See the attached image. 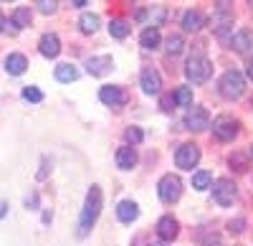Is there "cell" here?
Listing matches in <instances>:
<instances>
[{"mask_svg":"<svg viewBox=\"0 0 253 246\" xmlns=\"http://www.w3.org/2000/svg\"><path fill=\"white\" fill-rule=\"evenodd\" d=\"M101 213V188L91 186L86 193V203H84V211H81V221H79V236H86L91 231V226L96 223Z\"/></svg>","mask_w":253,"mask_h":246,"instance_id":"cell-1","label":"cell"},{"mask_svg":"<svg viewBox=\"0 0 253 246\" xmlns=\"http://www.w3.org/2000/svg\"><path fill=\"white\" fill-rule=\"evenodd\" d=\"M218 89H220V94H223L225 99H238V97L246 92V76H243L241 71H236V69H230V71H225V74L220 76Z\"/></svg>","mask_w":253,"mask_h":246,"instance_id":"cell-2","label":"cell"},{"mask_svg":"<svg viewBox=\"0 0 253 246\" xmlns=\"http://www.w3.org/2000/svg\"><path fill=\"white\" fill-rule=\"evenodd\" d=\"M185 74H187L190 81H195V84H205L210 79V74H213V64H210L205 56H193L185 66Z\"/></svg>","mask_w":253,"mask_h":246,"instance_id":"cell-3","label":"cell"},{"mask_svg":"<svg viewBox=\"0 0 253 246\" xmlns=\"http://www.w3.org/2000/svg\"><path fill=\"white\" fill-rule=\"evenodd\" d=\"M238 127H241V122L233 119L230 114H220L213 119V135L220 140V142H230L236 135H238Z\"/></svg>","mask_w":253,"mask_h":246,"instance_id":"cell-4","label":"cell"},{"mask_svg":"<svg viewBox=\"0 0 253 246\" xmlns=\"http://www.w3.org/2000/svg\"><path fill=\"white\" fill-rule=\"evenodd\" d=\"M157 193H160V198H162L165 203H175V200H180V196H182V180H180L177 175H172V173H167V175L160 180Z\"/></svg>","mask_w":253,"mask_h":246,"instance_id":"cell-5","label":"cell"},{"mask_svg":"<svg viewBox=\"0 0 253 246\" xmlns=\"http://www.w3.org/2000/svg\"><path fill=\"white\" fill-rule=\"evenodd\" d=\"M213 200L218 206H230L236 200V183L230 178H220L213 183Z\"/></svg>","mask_w":253,"mask_h":246,"instance_id":"cell-6","label":"cell"},{"mask_svg":"<svg viewBox=\"0 0 253 246\" xmlns=\"http://www.w3.org/2000/svg\"><path fill=\"white\" fill-rule=\"evenodd\" d=\"M225 5L228 3H218V10L213 13V18H210V26H213V31L220 38H225L230 31H233V13H228Z\"/></svg>","mask_w":253,"mask_h":246,"instance_id":"cell-7","label":"cell"},{"mask_svg":"<svg viewBox=\"0 0 253 246\" xmlns=\"http://www.w3.org/2000/svg\"><path fill=\"white\" fill-rule=\"evenodd\" d=\"M198 160H200V148L198 145H180L177 152H175V162H177V168L182 170H193L198 165Z\"/></svg>","mask_w":253,"mask_h":246,"instance_id":"cell-8","label":"cell"},{"mask_svg":"<svg viewBox=\"0 0 253 246\" xmlns=\"http://www.w3.org/2000/svg\"><path fill=\"white\" fill-rule=\"evenodd\" d=\"M185 125H187V130H193V132L208 130V127H210V114H208V109H203V107H190Z\"/></svg>","mask_w":253,"mask_h":246,"instance_id":"cell-9","label":"cell"},{"mask_svg":"<svg viewBox=\"0 0 253 246\" xmlns=\"http://www.w3.org/2000/svg\"><path fill=\"white\" fill-rule=\"evenodd\" d=\"M99 99L104 101L107 107H124L126 104V92L122 87H101L99 89Z\"/></svg>","mask_w":253,"mask_h":246,"instance_id":"cell-10","label":"cell"},{"mask_svg":"<svg viewBox=\"0 0 253 246\" xmlns=\"http://www.w3.org/2000/svg\"><path fill=\"white\" fill-rule=\"evenodd\" d=\"M139 87H142L144 94H160L162 79H160V74H157L155 69H144L142 76H139Z\"/></svg>","mask_w":253,"mask_h":246,"instance_id":"cell-11","label":"cell"},{"mask_svg":"<svg viewBox=\"0 0 253 246\" xmlns=\"http://www.w3.org/2000/svg\"><path fill=\"white\" fill-rule=\"evenodd\" d=\"M112 66H114L112 56H91V58L86 61V71H89L91 76H104V74H109Z\"/></svg>","mask_w":253,"mask_h":246,"instance_id":"cell-12","label":"cell"},{"mask_svg":"<svg viewBox=\"0 0 253 246\" xmlns=\"http://www.w3.org/2000/svg\"><path fill=\"white\" fill-rule=\"evenodd\" d=\"M157 234H160L162 241H172V239H177V234H180V223H177L172 216H162L160 223H157Z\"/></svg>","mask_w":253,"mask_h":246,"instance_id":"cell-13","label":"cell"},{"mask_svg":"<svg viewBox=\"0 0 253 246\" xmlns=\"http://www.w3.org/2000/svg\"><path fill=\"white\" fill-rule=\"evenodd\" d=\"M38 51L43 53L46 58H56L61 53V41L56 33H46V36H41V44H38Z\"/></svg>","mask_w":253,"mask_h":246,"instance_id":"cell-14","label":"cell"},{"mask_svg":"<svg viewBox=\"0 0 253 246\" xmlns=\"http://www.w3.org/2000/svg\"><path fill=\"white\" fill-rule=\"evenodd\" d=\"M230 49L238 51V53H248L253 49V31H248V28L238 31L233 38H230Z\"/></svg>","mask_w":253,"mask_h":246,"instance_id":"cell-15","label":"cell"},{"mask_svg":"<svg viewBox=\"0 0 253 246\" xmlns=\"http://www.w3.org/2000/svg\"><path fill=\"white\" fill-rule=\"evenodd\" d=\"M117 165H119L122 170H132V168L137 165V152H134V148H129V145L119 148V150H117Z\"/></svg>","mask_w":253,"mask_h":246,"instance_id":"cell-16","label":"cell"},{"mask_svg":"<svg viewBox=\"0 0 253 246\" xmlns=\"http://www.w3.org/2000/svg\"><path fill=\"white\" fill-rule=\"evenodd\" d=\"M5 69H8V74H13V76L26 74V69H28V58H26L23 53H10V56L5 58Z\"/></svg>","mask_w":253,"mask_h":246,"instance_id":"cell-17","label":"cell"},{"mask_svg":"<svg viewBox=\"0 0 253 246\" xmlns=\"http://www.w3.org/2000/svg\"><path fill=\"white\" fill-rule=\"evenodd\" d=\"M117 216H119L122 223H132V221H137V216H139L137 203H134V200H122L119 206H117Z\"/></svg>","mask_w":253,"mask_h":246,"instance_id":"cell-18","label":"cell"},{"mask_svg":"<svg viewBox=\"0 0 253 246\" xmlns=\"http://www.w3.org/2000/svg\"><path fill=\"white\" fill-rule=\"evenodd\" d=\"M203 23H205V18H203V13H200V10H187V13L182 15V28H185V31H190V33L200 31V28H203Z\"/></svg>","mask_w":253,"mask_h":246,"instance_id":"cell-19","label":"cell"},{"mask_svg":"<svg viewBox=\"0 0 253 246\" xmlns=\"http://www.w3.org/2000/svg\"><path fill=\"white\" fill-rule=\"evenodd\" d=\"M160 41H162V38H160V31H157V28H144L142 36H139V44H142L147 51H155V49L160 46Z\"/></svg>","mask_w":253,"mask_h":246,"instance_id":"cell-20","label":"cell"},{"mask_svg":"<svg viewBox=\"0 0 253 246\" xmlns=\"http://www.w3.org/2000/svg\"><path fill=\"white\" fill-rule=\"evenodd\" d=\"M56 79L61 81V84H71V81L79 79V69L71 66V64H58L56 66Z\"/></svg>","mask_w":253,"mask_h":246,"instance_id":"cell-21","label":"cell"},{"mask_svg":"<svg viewBox=\"0 0 253 246\" xmlns=\"http://www.w3.org/2000/svg\"><path fill=\"white\" fill-rule=\"evenodd\" d=\"M79 28H81V33H96V28H99V15H96V13H84L81 20H79Z\"/></svg>","mask_w":253,"mask_h":246,"instance_id":"cell-22","label":"cell"},{"mask_svg":"<svg viewBox=\"0 0 253 246\" xmlns=\"http://www.w3.org/2000/svg\"><path fill=\"white\" fill-rule=\"evenodd\" d=\"M228 162H230V168L238 170V173H246V170L251 168V160H248V155H243V152H233V155L228 157Z\"/></svg>","mask_w":253,"mask_h":246,"instance_id":"cell-23","label":"cell"},{"mask_svg":"<svg viewBox=\"0 0 253 246\" xmlns=\"http://www.w3.org/2000/svg\"><path fill=\"white\" fill-rule=\"evenodd\" d=\"M182 49H185V41H182V36H170V38L165 41V51L170 53V56L182 53Z\"/></svg>","mask_w":253,"mask_h":246,"instance_id":"cell-24","label":"cell"},{"mask_svg":"<svg viewBox=\"0 0 253 246\" xmlns=\"http://www.w3.org/2000/svg\"><path fill=\"white\" fill-rule=\"evenodd\" d=\"M109 33L114 38H126V33H129V23L122 20V18H117V20H112V23H109Z\"/></svg>","mask_w":253,"mask_h":246,"instance_id":"cell-25","label":"cell"},{"mask_svg":"<svg viewBox=\"0 0 253 246\" xmlns=\"http://www.w3.org/2000/svg\"><path fill=\"white\" fill-rule=\"evenodd\" d=\"M172 99H175V104H180V107H190V104H193V89H190V87H180Z\"/></svg>","mask_w":253,"mask_h":246,"instance_id":"cell-26","label":"cell"},{"mask_svg":"<svg viewBox=\"0 0 253 246\" xmlns=\"http://www.w3.org/2000/svg\"><path fill=\"white\" fill-rule=\"evenodd\" d=\"M210 183H213V175H210L208 170H200V173L193 175V188H195V191H205Z\"/></svg>","mask_w":253,"mask_h":246,"instance_id":"cell-27","label":"cell"},{"mask_svg":"<svg viewBox=\"0 0 253 246\" xmlns=\"http://www.w3.org/2000/svg\"><path fill=\"white\" fill-rule=\"evenodd\" d=\"M13 23H15L18 28L31 26V8H15V13H13Z\"/></svg>","mask_w":253,"mask_h":246,"instance_id":"cell-28","label":"cell"},{"mask_svg":"<svg viewBox=\"0 0 253 246\" xmlns=\"http://www.w3.org/2000/svg\"><path fill=\"white\" fill-rule=\"evenodd\" d=\"M20 28L13 23V18H0V33H5V36H15Z\"/></svg>","mask_w":253,"mask_h":246,"instance_id":"cell-29","label":"cell"},{"mask_svg":"<svg viewBox=\"0 0 253 246\" xmlns=\"http://www.w3.org/2000/svg\"><path fill=\"white\" fill-rule=\"evenodd\" d=\"M23 99L36 101V104H38V101H43V92H41L38 87H26V89H23Z\"/></svg>","mask_w":253,"mask_h":246,"instance_id":"cell-30","label":"cell"},{"mask_svg":"<svg viewBox=\"0 0 253 246\" xmlns=\"http://www.w3.org/2000/svg\"><path fill=\"white\" fill-rule=\"evenodd\" d=\"M124 137H126V142H129V145L134 148V145H139V142H142V137H144V135H142V130H139V127H129V130L124 132Z\"/></svg>","mask_w":253,"mask_h":246,"instance_id":"cell-31","label":"cell"},{"mask_svg":"<svg viewBox=\"0 0 253 246\" xmlns=\"http://www.w3.org/2000/svg\"><path fill=\"white\" fill-rule=\"evenodd\" d=\"M36 5H38V10L43 13V15H48V13H56V5L58 3H53V0H38Z\"/></svg>","mask_w":253,"mask_h":246,"instance_id":"cell-32","label":"cell"},{"mask_svg":"<svg viewBox=\"0 0 253 246\" xmlns=\"http://www.w3.org/2000/svg\"><path fill=\"white\" fill-rule=\"evenodd\" d=\"M243 229H246V221L243 218H236V221L228 223V231L230 234H243Z\"/></svg>","mask_w":253,"mask_h":246,"instance_id":"cell-33","label":"cell"},{"mask_svg":"<svg viewBox=\"0 0 253 246\" xmlns=\"http://www.w3.org/2000/svg\"><path fill=\"white\" fill-rule=\"evenodd\" d=\"M162 109H165V112L175 109V99H172V97H162Z\"/></svg>","mask_w":253,"mask_h":246,"instance_id":"cell-34","label":"cell"},{"mask_svg":"<svg viewBox=\"0 0 253 246\" xmlns=\"http://www.w3.org/2000/svg\"><path fill=\"white\" fill-rule=\"evenodd\" d=\"M203 246H220V236H208L203 241Z\"/></svg>","mask_w":253,"mask_h":246,"instance_id":"cell-35","label":"cell"},{"mask_svg":"<svg viewBox=\"0 0 253 246\" xmlns=\"http://www.w3.org/2000/svg\"><path fill=\"white\" fill-rule=\"evenodd\" d=\"M246 76H248V79L253 81V56H251V58L246 61Z\"/></svg>","mask_w":253,"mask_h":246,"instance_id":"cell-36","label":"cell"},{"mask_svg":"<svg viewBox=\"0 0 253 246\" xmlns=\"http://www.w3.org/2000/svg\"><path fill=\"white\" fill-rule=\"evenodd\" d=\"M5 213H8V206H5V203H3V200H0V218H3Z\"/></svg>","mask_w":253,"mask_h":246,"instance_id":"cell-37","label":"cell"},{"mask_svg":"<svg viewBox=\"0 0 253 246\" xmlns=\"http://www.w3.org/2000/svg\"><path fill=\"white\" fill-rule=\"evenodd\" d=\"M71 5H74V8H84V5H86V0H74Z\"/></svg>","mask_w":253,"mask_h":246,"instance_id":"cell-38","label":"cell"},{"mask_svg":"<svg viewBox=\"0 0 253 246\" xmlns=\"http://www.w3.org/2000/svg\"><path fill=\"white\" fill-rule=\"evenodd\" d=\"M152 246H167V244H152Z\"/></svg>","mask_w":253,"mask_h":246,"instance_id":"cell-39","label":"cell"},{"mask_svg":"<svg viewBox=\"0 0 253 246\" xmlns=\"http://www.w3.org/2000/svg\"><path fill=\"white\" fill-rule=\"evenodd\" d=\"M251 107H253V97H251Z\"/></svg>","mask_w":253,"mask_h":246,"instance_id":"cell-40","label":"cell"},{"mask_svg":"<svg viewBox=\"0 0 253 246\" xmlns=\"http://www.w3.org/2000/svg\"><path fill=\"white\" fill-rule=\"evenodd\" d=\"M251 152H253V145H251Z\"/></svg>","mask_w":253,"mask_h":246,"instance_id":"cell-41","label":"cell"}]
</instances>
